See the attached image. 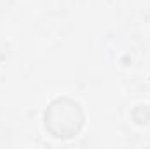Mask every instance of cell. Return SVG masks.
I'll return each mask as SVG.
<instances>
[{"mask_svg":"<svg viewBox=\"0 0 150 149\" xmlns=\"http://www.w3.org/2000/svg\"><path fill=\"white\" fill-rule=\"evenodd\" d=\"M86 125V112L82 105L70 98H54L44 111V126L51 137L59 140H68L77 137Z\"/></svg>","mask_w":150,"mask_h":149,"instance_id":"1","label":"cell"}]
</instances>
